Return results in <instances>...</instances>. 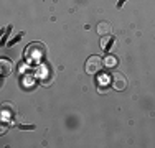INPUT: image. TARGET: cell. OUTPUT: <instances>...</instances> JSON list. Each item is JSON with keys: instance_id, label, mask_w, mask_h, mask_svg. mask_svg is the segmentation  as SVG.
Wrapping results in <instances>:
<instances>
[{"instance_id": "cell-3", "label": "cell", "mask_w": 155, "mask_h": 148, "mask_svg": "<svg viewBox=\"0 0 155 148\" xmlns=\"http://www.w3.org/2000/svg\"><path fill=\"white\" fill-rule=\"evenodd\" d=\"M97 33L101 36H106L110 33V25L107 23V21H101V23L97 25Z\"/></svg>"}, {"instance_id": "cell-6", "label": "cell", "mask_w": 155, "mask_h": 148, "mask_svg": "<svg viewBox=\"0 0 155 148\" xmlns=\"http://www.w3.org/2000/svg\"><path fill=\"white\" fill-rule=\"evenodd\" d=\"M116 63H117V61H116V59H114L112 56H109V58L104 59V64H106V66H114Z\"/></svg>"}, {"instance_id": "cell-4", "label": "cell", "mask_w": 155, "mask_h": 148, "mask_svg": "<svg viewBox=\"0 0 155 148\" xmlns=\"http://www.w3.org/2000/svg\"><path fill=\"white\" fill-rule=\"evenodd\" d=\"M10 72H12V63L8 59H2V76H10Z\"/></svg>"}, {"instance_id": "cell-8", "label": "cell", "mask_w": 155, "mask_h": 148, "mask_svg": "<svg viewBox=\"0 0 155 148\" xmlns=\"http://www.w3.org/2000/svg\"><path fill=\"white\" fill-rule=\"evenodd\" d=\"M21 128H23V130H33V125H21Z\"/></svg>"}, {"instance_id": "cell-2", "label": "cell", "mask_w": 155, "mask_h": 148, "mask_svg": "<svg viewBox=\"0 0 155 148\" xmlns=\"http://www.w3.org/2000/svg\"><path fill=\"white\" fill-rule=\"evenodd\" d=\"M112 87L116 89V91H124V89L127 87V79H125L120 72H116L112 76Z\"/></svg>"}, {"instance_id": "cell-7", "label": "cell", "mask_w": 155, "mask_h": 148, "mask_svg": "<svg viewBox=\"0 0 155 148\" xmlns=\"http://www.w3.org/2000/svg\"><path fill=\"white\" fill-rule=\"evenodd\" d=\"M21 36H23V33H20V35H18V36H17V38H15V40H13V41H10V46H12V44H15V43L18 41V40H20V38H21Z\"/></svg>"}, {"instance_id": "cell-5", "label": "cell", "mask_w": 155, "mask_h": 148, "mask_svg": "<svg viewBox=\"0 0 155 148\" xmlns=\"http://www.w3.org/2000/svg\"><path fill=\"white\" fill-rule=\"evenodd\" d=\"M114 41H116V38H110V36H102V40H101V46L104 48L106 51H109V48H110V44H112Z\"/></svg>"}, {"instance_id": "cell-9", "label": "cell", "mask_w": 155, "mask_h": 148, "mask_svg": "<svg viewBox=\"0 0 155 148\" xmlns=\"http://www.w3.org/2000/svg\"><path fill=\"white\" fill-rule=\"evenodd\" d=\"M124 2H125V0H119V3H117V8H120V7L124 5Z\"/></svg>"}, {"instance_id": "cell-1", "label": "cell", "mask_w": 155, "mask_h": 148, "mask_svg": "<svg viewBox=\"0 0 155 148\" xmlns=\"http://www.w3.org/2000/svg\"><path fill=\"white\" fill-rule=\"evenodd\" d=\"M102 64H104V61H102L101 56H89V59L86 61V72L87 74L99 72L102 69Z\"/></svg>"}]
</instances>
